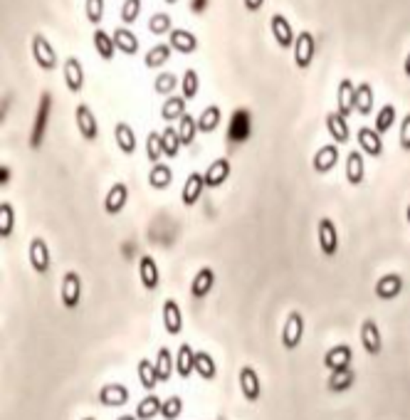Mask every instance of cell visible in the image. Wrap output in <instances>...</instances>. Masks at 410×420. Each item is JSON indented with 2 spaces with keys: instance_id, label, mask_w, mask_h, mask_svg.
Returning a JSON list of instances; mask_svg holds the SVG:
<instances>
[{
  "instance_id": "6da1fadb",
  "label": "cell",
  "mask_w": 410,
  "mask_h": 420,
  "mask_svg": "<svg viewBox=\"0 0 410 420\" xmlns=\"http://www.w3.org/2000/svg\"><path fill=\"white\" fill-rule=\"evenodd\" d=\"M32 57H35L37 67H40V69H47V72H52V69L57 67V52H55V47H52L47 37L40 35V32L32 37Z\"/></svg>"
},
{
  "instance_id": "7a4b0ae2",
  "label": "cell",
  "mask_w": 410,
  "mask_h": 420,
  "mask_svg": "<svg viewBox=\"0 0 410 420\" xmlns=\"http://www.w3.org/2000/svg\"><path fill=\"white\" fill-rule=\"evenodd\" d=\"M304 339V316L299 312H289L284 319V329H282V346L284 349H297Z\"/></svg>"
},
{
  "instance_id": "3957f363",
  "label": "cell",
  "mask_w": 410,
  "mask_h": 420,
  "mask_svg": "<svg viewBox=\"0 0 410 420\" xmlns=\"http://www.w3.org/2000/svg\"><path fill=\"white\" fill-rule=\"evenodd\" d=\"M27 255H30V265L37 275H45L52 265V259H49V247L43 237H32L30 240V247H27Z\"/></svg>"
},
{
  "instance_id": "277c9868",
  "label": "cell",
  "mask_w": 410,
  "mask_h": 420,
  "mask_svg": "<svg viewBox=\"0 0 410 420\" xmlns=\"http://www.w3.org/2000/svg\"><path fill=\"white\" fill-rule=\"evenodd\" d=\"M294 62L297 67L306 69L314 62V35L312 32H299L297 35V43H294Z\"/></svg>"
},
{
  "instance_id": "5b68a950",
  "label": "cell",
  "mask_w": 410,
  "mask_h": 420,
  "mask_svg": "<svg viewBox=\"0 0 410 420\" xmlns=\"http://www.w3.org/2000/svg\"><path fill=\"white\" fill-rule=\"evenodd\" d=\"M82 299V279L77 272H67L62 277V304L67 309H74Z\"/></svg>"
},
{
  "instance_id": "8992f818",
  "label": "cell",
  "mask_w": 410,
  "mask_h": 420,
  "mask_svg": "<svg viewBox=\"0 0 410 420\" xmlns=\"http://www.w3.org/2000/svg\"><path fill=\"white\" fill-rule=\"evenodd\" d=\"M319 247H321V253H324L326 257H334L339 250V235L329 218H321V220H319Z\"/></svg>"
},
{
  "instance_id": "52a82bcc",
  "label": "cell",
  "mask_w": 410,
  "mask_h": 420,
  "mask_svg": "<svg viewBox=\"0 0 410 420\" xmlns=\"http://www.w3.org/2000/svg\"><path fill=\"white\" fill-rule=\"evenodd\" d=\"M74 117H77V129H80L82 139H84V141H97L99 126H97V119H94L92 109L87 104H80L77 111H74Z\"/></svg>"
},
{
  "instance_id": "ba28073f",
  "label": "cell",
  "mask_w": 410,
  "mask_h": 420,
  "mask_svg": "<svg viewBox=\"0 0 410 420\" xmlns=\"http://www.w3.org/2000/svg\"><path fill=\"white\" fill-rule=\"evenodd\" d=\"M270 27H272V35H275L277 45L280 47H294V43H297V35H294L292 25H289V20L284 18V15H280V12H275L270 20Z\"/></svg>"
},
{
  "instance_id": "9c48e42d",
  "label": "cell",
  "mask_w": 410,
  "mask_h": 420,
  "mask_svg": "<svg viewBox=\"0 0 410 420\" xmlns=\"http://www.w3.org/2000/svg\"><path fill=\"white\" fill-rule=\"evenodd\" d=\"M240 390H242V395H245L250 403L260 401V395H262V383H260L258 371L252 369V366H245V369L240 371Z\"/></svg>"
},
{
  "instance_id": "30bf717a",
  "label": "cell",
  "mask_w": 410,
  "mask_h": 420,
  "mask_svg": "<svg viewBox=\"0 0 410 420\" xmlns=\"http://www.w3.org/2000/svg\"><path fill=\"white\" fill-rule=\"evenodd\" d=\"M62 72H65V84H67L69 92L80 94L82 86H84V67H82V62L77 57H67Z\"/></svg>"
},
{
  "instance_id": "8fae6325",
  "label": "cell",
  "mask_w": 410,
  "mask_h": 420,
  "mask_svg": "<svg viewBox=\"0 0 410 420\" xmlns=\"http://www.w3.org/2000/svg\"><path fill=\"white\" fill-rule=\"evenodd\" d=\"M168 45H171L176 52L193 55V52L198 49V37L190 30H183V27H173V30L168 32Z\"/></svg>"
},
{
  "instance_id": "7c38bea8",
  "label": "cell",
  "mask_w": 410,
  "mask_h": 420,
  "mask_svg": "<svg viewBox=\"0 0 410 420\" xmlns=\"http://www.w3.org/2000/svg\"><path fill=\"white\" fill-rule=\"evenodd\" d=\"M351 356H354V351H351V346L346 344H339L334 346V349H329L324 356V366L331 371V373H337V371H346L351 364Z\"/></svg>"
},
{
  "instance_id": "4fadbf2b",
  "label": "cell",
  "mask_w": 410,
  "mask_h": 420,
  "mask_svg": "<svg viewBox=\"0 0 410 420\" xmlns=\"http://www.w3.org/2000/svg\"><path fill=\"white\" fill-rule=\"evenodd\" d=\"M99 401L106 408H122L129 403V388L122 383H106L104 388L99 390Z\"/></svg>"
},
{
  "instance_id": "5bb4252c",
  "label": "cell",
  "mask_w": 410,
  "mask_h": 420,
  "mask_svg": "<svg viewBox=\"0 0 410 420\" xmlns=\"http://www.w3.org/2000/svg\"><path fill=\"white\" fill-rule=\"evenodd\" d=\"M361 344L366 349V353L371 356H378L383 351V339H380V331H378V324L374 319H366L361 327Z\"/></svg>"
},
{
  "instance_id": "9a60e30c",
  "label": "cell",
  "mask_w": 410,
  "mask_h": 420,
  "mask_svg": "<svg viewBox=\"0 0 410 420\" xmlns=\"http://www.w3.org/2000/svg\"><path fill=\"white\" fill-rule=\"evenodd\" d=\"M356 86L351 80H341L339 82V89H337V106H339V114L343 119L349 117L351 111H356Z\"/></svg>"
},
{
  "instance_id": "2e32d148",
  "label": "cell",
  "mask_w": 410,
  "mask_h": 420,
  "mask_svg": "<svg viewBox=\"0 0 410 420\" xmlns=\"http://www.w3.org/2000/svg\"><path fill=\"white\" fill-rule=\"evenodd\" d=\"M126 200H129V188H126V183H114L109 188V193H106L104 210L109 215H119L126 208Z\"/></svg>"
},
{
  "instance_id": "e0dca14e",
  "label": "cell",
  "mask_w": 410,
  "mask_h": 420,
  "mask_svg": "<svg viewBox=\"0 0 410 420\" xmlns=\"http://www.w3.org/2000/svg\"><path fill=\"white\" fill-rule=\"evenodd\" d=\"M356 139H358V146L363 148V154L374 156V159H378V156L383 154V141H380V134L376 129L361 126L358 134H356Z\"/></svg>"
},
{
  "instance_id": "ac0fdd59",
  "label": "cell",
  "mask_w": 410,
  "mask_h": 420,
  "mask_svg": "<svg viewBox=\"0 0 410 420\" xmlns=\"http://www.w3.org/2000/svg\"><path fill=\"white\" fill-rule=\"evenodd\" d=\"M163 327L171 336H178L181 329H183V314H181V307H178L176 299H166L163 304Z\"/></svg>"
},
{
  "instance_id": "d6986e66",
  "label": "cell",
  "mask_w": 410,
  "mask_h": 420,
  "mask_svg": "<svg viewBox=\"0 0 410 420\" xmlns=\"http://www.w3.org/2000/svg\"><path fill=\"white\" fill-rule=\"evenodd\" d=\"M227 178H230V161L227 159L213 161L208 166V171H205V185L208 188H220Z\"/></svg>"
},
{
  "instance_id": "ffe728a7",
  "label": "cell",
  "mask_w": 410,
  "mask_h": 420,
  "mask_svg": "<svg viewBox=\"0 0 410 420\" xmlns=\"http://www.w3.org/2000/svg\"><path fill=\"white\" fill-rule=\"evenodd\" d=\"M339 163V148L337 143H326L317 151L314 156V171L317 173H329L331 168Z\"/></svg>"
},
{
  "instance_id": "44dd1931",
  "label": "cell",
  "mask_w": 410,
  "mask_h": 420,
  "mask_svg": "<svg viewBox=\"0 0 410 420\" xmlns=\"http://www.w3.org/2000/svg\"><path fill=\"white\" fill-rule=\"evenodd\" d=\"M139 277L146 290H156V287H159V282H161L159 267H156V259H153L151 255H144V257L139 259Z\"/></svg>"
},
{
  "instance_id": "7402d4cb",
  "label": "cell",
  "mask_w": 410,
  "mask_h": 420,
  "mask_svg": "<svg viewBox=\"0 0 410 420\" xmlns=\"http://www.w3.org/2000/svg\"><path fill=\"white\" fill-rule=\"evenodd\" d=\"M403 292V277L400 275H386L376 282V296L378 299H396Z\"/></svg>"
},
{
  "instance_id": "603a6c76",
  "label": "cell",
  "mask_w": 410,
  "mask_h": 420,
  "mask_svg": "<svg viewBox=\"0 0 410 420\" xmlns=\"http://www.w3.org/2000/svg\"><path fill=\"white\" fill-rule=\"evenodd\" d=\"M203 191H205V176H201V173H190L188 180H185V185H183V193H181L183 205H196L198 200H201Z\"/></svg>"
},
{
  "instance_id": "cb8c5ba5",
  "label": "cell",
  "mask_w": 410,
  "mask_h": 420,
  "mask_svg": "<svg viewBox=\"0 0 410 420\" xmlns=\"http://www.w3.org/2000/svg\"><path fill=\"white\" fill-rule=\"evenodd\" d=\"M213 284H215V272L210 270V267L198 270L196 279H193V284H190V294H193V299H205V294L213 290Z\"/></svg>"
},
{
  "instance_id": "d4e9b609",
  "label": "cell",
  "mask_w": 410,
  "mask_h": 420,
  "mask_svg": "<svg viewBox=\"0 0 410 420\" xmlns=\"http://www.w3.org/2000/svg\"><path fill=\"white\" fill-rule=\"evenodd\" d=\"M326 129H329L331 139L337 143H346L349 141V124H346V119L339 114V111H331V114H326Z\"/></svg>"
},
{
  "instance_id": "484cf974",
  "label": "cell",
  "mask_w": 410,
  "mask_h": 420,
  "mask_svg": "<svg viewBox=\"0 0 410 420\" xmlns=\"http://www.w3.org/2000/svg\"><path fill=\"white\" fill-rule=\"evenodd\" d=\"M363 176H366V166H363V156L361 151H351L346 156V180L351 185L363 183Z\"/></svg>"
},
{
  "instance_id": "4316f807",
  "label": "cell",
  "mask_w": 410,
  "mask_h": 420,
  "mask_svg": "<svg viewBox=\"0 0 410 420\" xmlns=\"http://www.w3.org/2000/svg\"><path fill=\"white\" fill-rule=\"evenodd\" d=\"M176 371L181 378H190V373L196 371V351L190 349V344H181V349H178Z\"/></svg>"
},
{
  "instance_id": "83f0119b",
  "label": "cell",
  "mask_w": 410,
  "mask_h": 420,
  "mask_svg": "<svg viewBox=\"0 0 410 420\" xmlns=\"http://www.w3.org/2000/svg\"><path fill=\"white\" fill-rule=\"evenodd\" d=\"M220 121H223L220 106L210 104V106H205L203 114L198 117V131H203V134H213V131L220 126Z\"/></svg>"
},
{
  "instance_id": "f1b7e54d",
  "label": "cell",
  "mask_w": 410,
  "mask_h": 420,
  "mask_svg": "<svg viewBox=\"0 0 410 420\" xmlns=\"http://www.w3.org/2000/svg\"><path fill=\"white\" fill-rule=\"evenodd\" d=\"M114 43H117V49L124 55H136L139 52V37L129 27H117L114 30Z\"/></svg>"
},
{
  "instance_id": "f546056e",
  "label": "cell",
  "mask_w": 410,
  "mask_h": 420,
  "mask_svg": "<svg viewBox=\"0 0 410 420\" xmlns=\"http://www.w3.org/2000/svg\"><path fill=\"white\" fill-rule=\"evenodd\" d=\"M114 136H117V143L119 148H122L124 154L131 156L136 151V134L134 129H131L126 121H119L117 126H114Z\"/></svg>"
},
{
  "instance_id": "4dcf8cb0",
  "label": "cell",
  "mask_w": 410,
  "mask_h": 420,
  "mask_svg": "<svg viewBox=\"0 0 410 420\" xmlns=\"http://www.w3.org/2000/svg\"><path fill=\"white\" fill-rule=\"evenodd\" d=\"M94 47H97L99 57L102 60H114L117 55V43H114V35H106V30H94Z\"/></svg>"
},
{
  "instance_id": "1f68e13d",
  "label": "cell",
  "mask_w": 410,
  "mask_h": 420,
  "mask_svg": "<svg viewBox=\"0 0 410 420\" xmlns=\"http://www.w3.org/2000/svg\"><path fill=\"white\" fill-rule=\"evenodd\" d=\"M356 111L368 117L371 111H374V86L368 84V82H361V84L356 86Z\"/></svg>"
},
{
  "instance_id": "d6a6232c",
  "label": "cell",
  "mask_w": 410,
  "mask_h": 420,
  "mask_svg": "<svg viewBox=\"0 0 410 420\" xmlns=\"http://www.w3.org/2000/svg\"><path fill=\"white\" fill-rule=\"evenodd\" d=\"M173 47L168 43H159L153 45L151 49L146 52V60H144V65H146L148 69H156V67H163L166 62H168V57H171Z\"/></svg>"
},
{
  "instance_id": "836d02e7",
  "label": "cell",
  "mask_w": 410,
  "mask_h": 420,
  "mask_svg": "<svg viewBox=\"0 0 410 420\" xmlns=\"http://www.w3.org/2000/svg\"><path fill=\"white\" fill-rule=\"evenodd\" d=\"M173 180V171L166 163H156L148 173V185H151L153 191H166Z\"/></svg>"
},
{
  "instance_id": "e575fe53",
  "label": "cell",
  "mask_w": 410,
  "mask_h": 420,
  "mask_svg": "<svg viewBox=\"0 0 410 420\" xmlns=\"http://www.w3.org/2000/svg\"><path fill=\"white\" fill-rule=\"evenodd\" d=\"M188 111H185V99L183 97H168L166 99V104L161 106V117H163V121H181V119L185 117Z\"/></svg>"
},
{
  "instance_id": "d590c367",
  "label": "cell",
  "mask_w": 410,
  "mask_h": 420,
  "mask_svg": "<svg viewBox=\"0 0 410 420\" xmlns=\"http://www.w3.org/2000/svg\"><path fill=\"white\" fill-rule=\"evenodd\" d=\"M161 408H163V401H161L159 395H148V398H144V401L136 406V418L151 420L161 413Z\"/></svg>"
},
{
  "instance_id": "8d00e7d4",
  "label": "cell",
  "mask_w": 410,
  "mask_h": 420,
  "mask_svg": "<svg viewBox=\"0 0 410 420\" xmlns=\"http://www.w3.org/2000/svg\"><path fill=\"white\" fill-rule=\"evenodd\" d=\"M139 381L146 390H153L161 383L159 373H156V364H151L148 358H141L139 361Z\"/></svg>"
},
{
  "instance_id": "74e56055",
  "label": "cell",
  "mask_w": 410,
  "mask_h": 420,
  "mask_svg": "<svg viewBox=\"0 0 410 420\" xmlns=\"http://www.w3.org/2000/svg\"><path fill=\"white\" fill-rule=\"evenodd\" d=\"M196 373L203 381H213L215 373H218V366H215L213 356L208 351H198L196 353Z\"/></svg>"
},
{
  "instance_id": "f35d334b",
  "label": "cell",
  "mask_w": 410,
  "mask_h": 420,
  "mask_svg": "<svg viewBox=\"0 0 410 420\" xmlns=\"http://www.w3.org/2000/svg\"><path fill=\"white\" fill-rule=\"evenodd\" d=\"M173 361H176V358L171 356V351H168L166 346H161L159 353H156V373H159V381H161V383H166L168 378H171V373H173Z\"/></svg>"
},
{
  "instance_id": "ab89813d",
  "label": "cell",
  "mask_w": 410,
  "mask_h": 420,
  "mask_svg": "<svg viewBox=\"0 0 410 420\" xmlns=\"http://www.w3.org/2000/svg\"><path fill=\"white\" fill-rule=\"evenodd\" d=\"M12 228H15V208L8 200H3L0 203V237L8 240L12 235Z\"/></svg>"
},
{
  "instance_id": "60d3db41",
  "label": "cell",
  "mask_w": 410,
  "mask_h": 420,
  "mask_svg": "<svg viewBox=\"0 0 410 420\" xmlns=\"http://www.w3.org/2000/svg\"><path fill=\"white\" fill-rule=\"evenodd\" d=\"M196 134H198V119H193L190 114H185L178 124V136H181V143L183 146H190L196 141Z\"/></svg>"
},
{
  "instance_id": "b9f144b4",
  "label": "cell",
  "mask_w": 410,
  "mask_h": 420,
  "mask_svg": "<svg viewBox=\"0 0 410 420\" xmlns=\"http://www.w3.org/2000/svg\"><path fill=\"white\" fill-rule=\"evenodd\" d=\"M146 156H148V161H151L153 166H156V163H161V156H163V136H161L159 131H151V134H148Z\"/></svg>"
},
{
  "instance_id": "7bdbcfd3",
  "label": "cell",
  "mask_w": 410,
  "mask_h": 420,
  "mask_svg": "<svg viewBox=\"0 0 410 420\" xmlns=\"http://www.w3.org/2000/svg\"><path fill=\"white\" fill-rule=\"evenodd\" d=\"M161 136H163V154L168 156V159H176L181 146H183V143H181V136H178V129L166 126V131Z\"/></svg>"
},
{
  "instance_id": "ee69618b",
  "label": "cell",
  "mask_w": 410,
  "mask_h": 420,
  "mask_svg": "<svg viewBox=\"0 0 410 420\" xmlns=\"http://www.w3.org/2000/svg\"><path fill=\"white\" fill-rule=\"evenodd\" d=\"M49 117V97L45 94L43 97V104H40V111H37V124H35V134H32V146H40V139H43V129H45V121Z\"/></svg>"
},
{
  "instance_id": "f6af8a7d",
  "label": "cell",
  "mask_w": 410,
  "mask_h": 420,
  "mask_svg": "<svg viewBox=\"0 0 410 420\" xmlns=\"http://www.w3.org/2000/svg\"><path fill=\"white\" fill-rule=\"evenodd\" d=\"M148 30L153 35H166V32H171V15L168 12H153L151 20H148Z\"/></svg>"
},
{
  "instance_id": "bcb514c9",
  "label": "cell",
  "mask_w": 410,
  "mask_h": 420,
  "mask_svg": "<svg viewBox=\"0 0 410 420\" xmlns=\"http://www.w3.org/2000/svg\"><path fill=\"white\" fill-rule=\"evenodd\" d=\"M181 89H183V99H193L201 89V80H198V72L196 69H185L183 74V82H181Z\"/></svg>"
},
{
  "instance_id": "7dc6e473",
  "label": "cell",
  "mask_w": 410,
  "mask_h": 420,
  "mask_svg": "<svg viewBox=\"0 0 410 420\" xmlns=\"http://www.w3.org/2000/svg\"><path fill=\"white\" fill-rule=\"evenodd\" d=\"M351 383H354V371H351V369L337 371V373H331V378H329V390L339 393V390L349 388Z\"/></svg>"
},
{
  "instance_id": "c3c4849f",
  "label": "cell",
  "mask_w": 410,
  "mask_h": 420,
  "mask_svg": "<svg viewBox=\"0 0 410 420\" xmlns=\"http://www.w3.org/2000/svg\"><path fill=\"white\" fill-rule=\"evenodd\" d=\"M393 121H396V106L386 104L378 111V117H376V131H378V134H386V131L393 126Z\"/></svg>"
},
{
  "instance_id": "681fc988",
  "label": "cell",
  "mask_w": 410,
  "mask_h": 420,
  "mask_svg": "<svg viewBox=\"0 0 410 420\" xmlns=\"http://www.w3.org/2000/svg\"><path fill=\"white\" fill-rule=\"evenodd\" d=\"M183 410V398H178V395H171V398H166L163 401V408H161V415L166 420H176Z\"/></svg>"
},
{
  "instance_id": "f907efd6",
  "label": "cell",
  "mask_w": 410,
  "mask_h": 420,
  "mask_svg": "<svg viewBox=\"0 0 410 420\" xmlns=\"http://www.w3.org/2000/svg\"><path fill=\"white\" fill-rule=\"evenodd\" d=\"M84 12H87V20H89V23L99 25L102 18H104V0H87Z\"/></svg>"
},
{
  "instance_id": "816d5d0a",
  "label": "cell",
  "mask_w": 410,
  "mask_h": 420,
  "mask_svg": "<svg viewBox=\"0 0 410 420\" xmlns=\"http://www.w3.org/2000/svg\"><path fill=\"white\" fill-rule=\"evenodd\" d=\"M141 15V0H124L122 5V23L124 25H131L136 23Z\"/></svg>"
},
{
  "instance_id": "f5cc1de1",
  "label": "cell",
  "mask_w": 410,
  "mask_h": 420,
  "mask_svg": "<svg viewBox=\"0 0 410 420\" xmlns=\"http://www.w3.org/2000/svg\"><path fill=\"white\" fill-rule=\"evenodd\" d=\"M153 89L159 94H171L173 89H176V77H173L171 72H161L159 77H156V82H153Z\"/></svg>"
},
{
  "instance_id": "db71d44e",
  "label": "cell",
  "mask_w": 410,
  "mask_h": 420,
  "mask_svg": "<svg viewBox=\"0 0 410 420\" xmlns=\"http://www.w3.org/2000/svg\"><path fill=\"white\" fill-rule=\"evenodd\" d=\"M400 148L410 151V114H405L400 121Z\"/></svg>"
},
{
  "instance_id": "11a10c76",
  "label": "cell",
  "mask_w": 410,
  "mask_h": 420,
  "mask_svg": "<svg viewBox=\"0 0 410 420\" xmlns=\"http://www.w3.org/2000/svg\"><path fill=\"white\" fill-rule=\"evenodd\" d=\"M264 5V0H245V10L247 12H258Z\"/></svg>"
},
{
  "instance_id": "9f6ffc18",
  "label": "cell",
  "mask_w": 410,
  "mask_h": 420,
  "mask_svg": "<svg viewBox=\"0 0 410 420\" xmlns=\"http://www.w3.org/2000/svg\"><path fill=\"white\" fill-rule=\"evenodd\" d=\"M403 72H405V77H410V52H408V57H405V62H403Z\"/></svg>"
},
{
  "instance_id": "6f0895ef",
  "label": "cell",
  "mask_w": 410,
  "mask_h": 420,
  "mask_svg": "<svg viewBox=\"0 0 410 420\" xmlns=\"http://www.w3.org/2000/svg\"><path fill=\"white\" fill-rule=\"evenodd\" d=\"M8 180H10V171H8V168L3 166V180H0V183H3V185H8Z\"/></svg>"
},
{
  "instance_id": "680465c9",
  "label": "cell",
  "mask_w": 410,
  "mask_h": 420,
  "mask_svg": "<svg viewBox=\"0 0 410 420\" xmlns=\"http://www.w3.org/2000/svg\"><path fill=\"white\" fill-rule=\"evenodd\" d=\"M117 420H139V418H136V415H119Z\"/></svg>"
},
{
  "instance_id": "91938a15",
  "label": "cell",
  "mask_w": 410,
  "mask_h": 420,
  "mask_svg": "<svg viewBox=\"0 0 410 420\" xmlns=\"http://www.w3.org/2000/svg\"><path fill=\"white\" fill-rule=\"evenodd\" d=\"M405 215H408V222H410V205H408V210H405Z\"/></svg>"
},
{
  "instance_id": "94428289",
  "label": "cell",
  "mask_w": 410,
  "mask_h": 420,
  "mask_svg": "<svg viewBox=\"0 0 410 420\" xmlns=\"http://www.w3.org/2000/svg\"><path fill=\"white\" fill-rule=\"evenodd\" d=\"M166 3H168V5H173V3H178V0H166Z\"/></svg>"
},
{
  "instance_id": "6125c7cd",
  "label": "cell",
  "mask_w": 410,
  "mask_h": 420,
  "mask_svg": "<svg viewBox=\"0 0 410 420\" xmlns=\"http://www.w3.org/2000/svg\"><path fill=\"white\" fill-rule=\"evenodd\" d=\"M84 420H94V418H84Z\"/></svg>"
}]
</instances>
